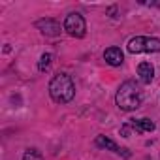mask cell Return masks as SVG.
Listing matches in <instances>:
<instances>
[{"instance_id":"cell-6","label":"cell","mask_w":160,"mask_h":160,"mask_svg":"<svg viewBox=\"0 0 160 160\" xmlns=\"http://www.w3.org/2000/svg\"><path fill=\"white\" fill-rule=\"evenodd\" d=\"M96 145L98 147H104V149H108V151H113L115 154H122V156H130V152L126 151V149H122V147H119L113 139H109V138H106V136H98L96 138Z\"/></svg>"},{"instance_id":"cell-7","label":"cell","mask_w":160,"mask_h":160,"mask_svg":"<svg viewBox=\"0 0 160 160\" xmlns=\"http://www.w3.org/2000/svg\"><path fill=\"white\" fill-rule=\"evenodd\" d=\"M104 58H106V62L111 64V66H121L122 60H124L122 51H121L119 47H108L106 53H104Z\"/></svg>"},{"instance_id":"cell-9","label":"cell","mask_w":160,"mask_h":160,"mask_svg":"<svg viewBox=\"0 0 160 160\" xmlns=\"http://www.w3.org/2000/svg\"><path fill=\"white\" fill-rule=\"evenodd\" d=\"M130 126H132L136 132H152V130H154V122L149 121V119H138V121H132Z\"/></svg>"},{"instance_id":"cell-8","label":"cell","mask_w":160,"mask_h":160,"mask_svg":"<svg viewBox=\"0 0 160 160\" xmlns=\"http://www.w3.org/2000/svg\"><path fill=\"white\" fill-rule=\"evenodd\" d=\"M138 75L143 83H151L152 81V77H154V68L151 62H141L138 66Z\"/></svg>"},{"instance_id":"cell-5","label":"cell","mask_w":160,"mask_h":160,"mask_svg":"<svg viewBox=\"0 0 160 160\" xmlns=\"http://www.w3.org/2000/svg\"><path fill=\"white\" fill-rule=\"evenodd\" d=\"M36 27L42 30V34L49 36V38H57L60 36V25L55 21V19H40L36 23Z\"/></svg>"},{"instance_id":"cell-3","label":"cell","mask_w":160,"mask_h":160,"mask_svg":"<svg viewBox=\"0 0 160 160\" xmlns=\"http://www.w3.org/2000/svg\"><path fill=\"white\" fill-rule=\"evenodd\" d=\"M128 51L130 53H158L160 51V40L158 38H145V36H136L128 42Z\"/></svg>"},{"instance_id":"cell-11","label":"cell","mask_w":160,"mask_h":160,"mask_svg":"<svg viewBox=\"0 0 160 160\" xmlns=\"http://www.w3.org/2000/svg\"><path fill=\"white\" fill-rule=\"evenodd\" d=\"M23 160H43V158H42V154H40L38 151H34V149H30V151H27V152H25V156H23Z\"/></svg>"},{"instance_id":"cell-1","label":"cell","mask_w":160,"mask_h":160,"mask_svg":"<svg viewBox=\"0 0 160 160\" xmlns=\"http://www.w3.org/2000/svg\"><path fill=\"white\" fill-rule=\"evenodd\" d=\"M117 106L122 109V111H132V109H138L141 100H143V92H141V87L136 83V81H124L121 85V89L117 91Z\"/></svg>"},{"instance_id":"cell-2","label":"cell","mask_w":160,"mask_h":160,"mask_svg":"<svg viewBox=\"0 0 160 160\" xmlns=\"http://www.w3.org/2000/svg\"><path fill=\"white\" fill-rule=\"evenodd\" d=\"M49 94L53 98V102L57 104H66L73 98L75 94V85L72 81V77L66 73H58L51 79L49 83Z\"/></svg>"},{"instance_id":"cell-10","label":"cell","mask_w":160,"mask_h":160,"mask_svg":"<svg viewBox=\"0 0 160 160\" xmlns=\"http://www.w3.org/2000/svg\"><path fill=\"white\" fill-rule=\"evenodd\" d=\"M51 55L49 53H45V55H42V58H40V62H38V68H40V72H45L49 66H51Z\"/></svg>"},{"instance_id":"cell-4","label":"cell","mask_w":160,"mask_h":160,"mask_svg":"<svg viewBox=\"0 0 160 160\" xmlns=\"http://www.w3.org/2000/svg\"><path fill=\"white\" fill-rule=\"evenodd\" d=\"M64 30L73 36V38H83L85 32H87V23L83 19V15L79 13H70L66 19H64Z\"/></svg>"}]
</instances>
